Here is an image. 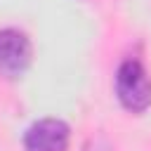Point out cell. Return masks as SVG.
Returning a JSON list of instances; mask_svg holds the SVG:
<instances>
[{
    "instance_id": "6da1fadb",
    "label": "cell",
    "mask_w": 151,
    "mask_h": 151,
    "mask_svg": "<svg viewBox=\"0 0 151 151\" xmlns=\"http://www.w3.org/2000/svg\"><path fill=\"white\" fill-rule=\"evenodd\" d=\"M116 97L130 113H144L151 106V78L139 59L127 57L120 61L116 71Z\"/></svg>"
},
{
    "instance_id": "7a4b0ae2",
    "label": "cell",
    "mask_w": 151,
    "mask_h": 151,
    "mask_svg": "<svg viewBox=\"0 0 151 151\" xmlns=\"http://www.w3.org/2000/svg\"><path fill=\"white\" fill-rule=\"evenodd\" d=\"M33 61L31 38L19 28H0V76L7 80L21 78Z\"/></svg>"
},
{
    "instance_id": "3957f363",
    "label": "cell",
    "mask_w": 151,
    "mask_h": 151,
    "mask_svg": "<svg viewBox=\"0 0 151 151\" xmlns=\"http://www.w3.org/2000/svg\"><path fill=\"white\" fill-rule=\"evenodd\" d=\"M71 127L61 118H40L24 132V151H66Z\"/></svg>"
},
{
    "instance_id": "277c9868",
    "label": "cell",
    "mask_w": 151,
    "mask_h": 151,
    "mask_svg": "<svg viewBox=\"0 0 151 151\" xmlns=\"http://www.w3.org/2000/svg\"><path fill=\"white\" fill-rule=\"evenodd\" d=\"M83 151H113V149L109 146L106 139H101V137H92V139L83 146Z\"/></svg>"
}]
</instances>
